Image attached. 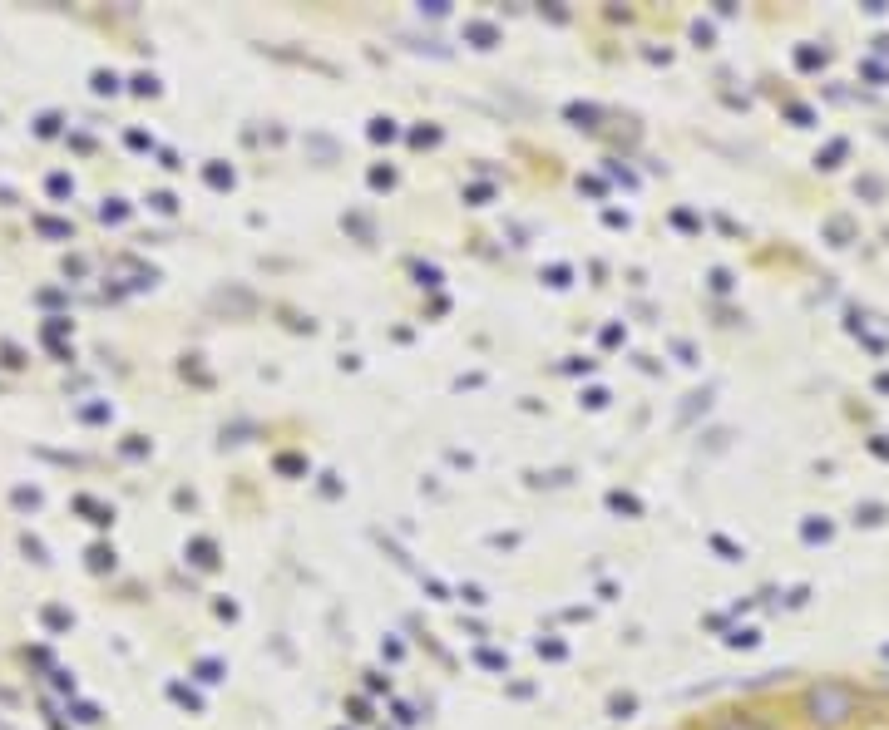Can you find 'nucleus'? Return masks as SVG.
<instances>
[{"label":"nucleus","instance_id":"f03ea898","mask_svg":"<svg viewBox=\"0 0 889 730\" xmlns=\"http://www.w3.org/2000/svg\"><path fill=\"white\" fill-rule=\"evenodd\" d=\"M716 730H771V725H761V720H721Z\"/></svg>","mask_w":889,"mask_h":730},{"label":"nucleus","instance_id":"f257e3e1","mask_svg":"<svg viewBox=\"0 0 889 730\" xmlns=\"http://www.w3.org/2000/svg\"><path fill=\"white\" fill-rule=\"evenodd\" d=\"M805 706H810V720H815V725H840V720L855 711L850 691H840V686H815V691L805 696Z\"/></svg>","mask_w":889,"mask_h":730}]
</instances>
